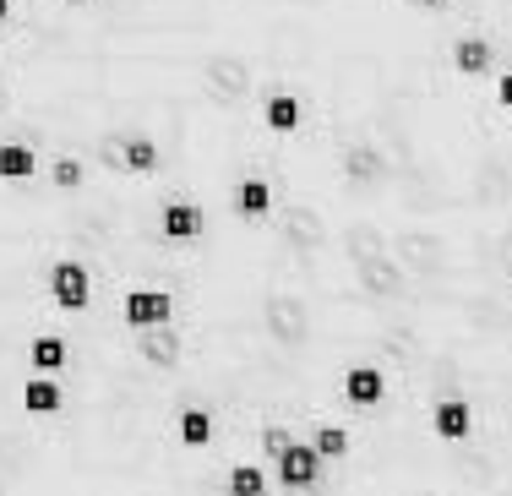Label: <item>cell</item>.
Listing matches in <instances>:
<instances>
[{
    "mask_svg": "<svg viewBox=\"0 0 512 496\" xmlns=\"http://www.w3.org/2000/svg\"><path fill=\"white\" fill-rule=\"evenodd\" d=\"M256 120H262L267 137H300L306 120H311V104H306V93H295V88H267L262 99H256Z\"/></svg>",
    "mask_w": 512,
    "mask_h": 496,
    "instance_id": "obj_1",
    "label": "cell"
},
{
    "mask_svg": "<svg viewBox=\"0 0 512 496\" xmlns=\"http://www.w3.org/2000/svg\"><path fill=\"white\" fill-rule=\"evenodd\" d=\"M158 235L169 240V246H191V240L207 235V208L191 197H164L158 202Z\"/></svg>",
    "mask_w": 512,
    "mask_h": 496,
    "instance_id": "obj_2",
    "label": "cell"
},
{
    "mask_svg": "<svg viewBox=\"0 0 512 496\" xmlns=\"http://www.w3.org/2000/svg\"><path fill=\"white\" fill-rule=\"evenodd\" d=\"M50 300L60 311H82L93 300V273L77 257H55L50 262Z\"/></svg>",
    "mask_w": 512,
    "mask_h": 496,
    "instance_id": "obj_3",
    "label": "cell"
},
{
    "mask_svg": "<svg viewBox=\"0 0 512 496\" xmlns=\"http://www.w3.org/2000/svg\"><path fill=\"white\" fill-rule=\"evenodd\" d=\"M447 66H453V77H463V82H480L496 71V44L485 39V33H458V39L447 44Z\"/></svg>",
    "mask_w": 512,
    "mask_h": 496,
    "instance_id": "obj_4",
    "label": "cell"
},
{
    "mask_svg": "<svg viewBox=\"0 0 512 496\" xmlns=\"http://www.w3.org/2000/svg\"><path fill=\"white\" fill-rule=\"evenodd\" d=\"M120 317H126V328H137V333H158V328H169V317H175V300L164 295V289H131L126 300H120Z\"/></svg>",
    "mask_w": 512,
    "mask_h": 496,
    "instance_id": "obj_5",
    "label": "cell"
},
{
    "mask_svg": "<svg viewBox=\"0 0 512 496\" xmlns=\"http://www.w3.org/2000/svg\"><path fill=\"white\" fill-rule=\"evenodd\" d=\"M338 169H344L349 186H382L387 180V153L376 148L371 137H355V142H344V153H338Z\"/></svg>",
    "mask_w": 512,
    "mask_h": 496,
    "instance_id": "obj_6",
    "label": "cell"
},
{
    "mask_svg": "<svg viewBox=\"0 0 512 496\" xmlns=\"http://www.w3.org/2000/svg\"><path fill=\"white\" fill-rule=\"evenodd\" d=\"M273 469H278V486L284 491H316L322 486V458H316L311 442H295L289 453H278Z\"/></svg>",
    "mask_w": 512,
    "mask_h": 496,
    "instance_id": "obj_7",
    "label": "cell"
},
{
    "mask_svg": "<svg viewBox=\"0 0 512 496\" xmlns=\"http://www.w3.org/2000/svg\"><path fill=\"white\" fill-rule=\"evenodd\" d=\"M44 175V153L22 137H6L0 142V186H33Z\"/></svg>",
    "mask_w": 512,
    "mask_h": 496,
    "instance_id": "obj_8",
    "label": "cell"
},
{
    "mask_svg": "<svg viewBox=\"0 0 512 496\" xmlns=\"http://www.w3.org/2000/svg\"><path fill=\"white\" fill-rule=\"evenodd\" d=\"M229 208H235V219L262 224L267 213H273V180L267 175H240L235 186H229Z\"/></svg>",
    "mask_w": 512,
    "mask_h": 496,
    "instance_id": "obj_9",
    "label": "cell"
},
{
    "mask_svg": "<svg viewBox=\"0 0 512 496\" xmlns=\"http://www.w3.org/2000/svg\"><path fill=\"white\" fill-rule=\"evenodd\" d=\"M120 169H126V175H158V169H164V142H158L153 131H131V137L120 142Z\"/></svg>",
    "mask_w": 512,
    "mask_h": 496,
    "instance_id": "obj_10",
    "label": "cell"
},
{
    "mask_svg": "<svg viewBox=\"0 0 512 496\" xmlns=\"http://www.w3.org/2000/svg\"><path fill=\"white\" fill-rule=\"evenodd\" d=\"M338 387H344V398H349L355 409H376V404L387 398V377H382V366H349Z\"/></svg>",
    "mask_w": 512,
    "mask_h": 496,
    "instance_id": "obj_11",
    "label": "cell"
},
{
    "mask_svg": "<svg viewBox=\"0 0 512 496\" xmlns=\"http://www.w3.org/2000/svg\"><path fill=\"white\" fill-rule=\"evenodd\" d=\"M469 426H474V415H469V398H436V409H431V431L442 442H463L469 437Z\"/></svg>",
    "mask_w": 512,
    "mask_h": 496,
    "instance_id": "obj_12",
    "label": "cell"
},
{
    "mask_svg": "<svg viewBox=\"0 0 512 496\" xmlns=\"http://www.w3.org/2000/svg\"><path fill=\"white\" fill-rule=\"evenodd\" d=\"M44 175H50L55 191H82L88 186V164H82L77 153H50V159H44Z\"/></svg>",
    "mask_w": 512,
    "mask_h": 496,
    "instance_id": "obj_13",
    "label": "cell"
},
{
    "mask_svg": "<svg viewBox=\"0 0 512 496\" xmlns=\"http://www.w3.org/2000/svg\"><path fill=\"white\" fill-rule=\"evenodd\" d=\"M60 404H66V393H60V382H50V377H33L22 387V409H28V415H55Z\"/></svg>",
    "mask_w": 512,
    "mask_h": 496,
    "instance_id": "obj_14",
    "label": "cell"
},
{
    "mask_svg": "<svg viewBox=\"0 0 512 496\" xmlns=\"http://www.w3.org/2000/svg\"><path fill=\"white\" fill-rule=\"evenodd\" d=\"M207 437H213V415H207V409H180V442L186 447H207Z\"/></svg>",
    "mask_w": 512,
    "mask_h": 496,
    "instance_id": "obj_15",
    "label": "cell"
},
{
    "mask_svg": "<svg viewBox=\"0 0 512 496\" xmlns=\"http://www.w3.org/2000/svg\"><path fill=\"white\" fill-rule=\"evenodd\" d=\"M229 496H267V475L256 464H235L229 469Z\"/></svg>",
    "mask_w": 512,
    "mask_h": 496,
    "instance_id": "obj_16",
    "label": "cell"
},
{
    "mask_svg": "<svg viewBox=\"0 0 512 496\" xmlns=\"http://www.w3.org/2000/svg\"><path fill=\"white\" fill-rule=\"evenodd\" d=\"M311 447H316V458H344L349 453V426H316Z\"/></svg>",
    "mask_w": 512,
    "mask_h": 496,
    "instance_id": "obj_17",
    "label": "cell"
},
{
    "mask_svg": "<svg viewBox=\"0 0 512 496\" xmlns=\"http://www.w3.org/2000/svg\"><path fill=\"white\" fill-rule=\"evenodd\" d=\"M33 366H39V371H60V366H66V344H60V338H33Z\"/></svg>",
    "mask_w": 512,
    "mask_h": 496,
    "instance_id": "obj_18",
    "label": "cell"
},
{
    "mask_svg": "<svg viewBox=\"0 0 512 496\" xmlns=\"http://www.w3.org/2000/svg\"><path fill=\"white\" fill-rule=\"evenodd\" d=\"M175 338H169L164 328H158V333H142V355H148L153 360V366H169V360H175Z\"/></svg>",
    "mask_w": 512,
    "mask_h": 496,
    "instance_id": "obj_19",
    "label": "cell"
},
{
    "mask_svg": "<svg viewBox=\"0 0 512 496\" xmlns=\"http://www.w3.org/2000/svg\"><path fill=\"white\" fill-rule=\"evenodd\" d=\"M491 104H496L502 115H512V66H502V71L491 77Z\"/></svg>",
    "mask_w": 512,
    "mask_h": 496,
    "instance_id": "obj_20",
    "label": "cell"
},
{
    "mask_svg": "<svg viewBox=\"0 0 512 496\" xmlns=\"http://www.w3.org/2000/svg\"><path fill=\"white\" fill-rule=\"evenodd\" d=\"M262 447H267V458H278V453H289V447H295V437H289L284 426H267V437H262Z\"/></svg>",
    "mask_w": 512,
    "mask_h": 496,
    "instance_id": "obj_21",
    "label": "cell"
},
{
    "mask_svg": "<svg viewBox=\"0 0 512 496\" xmlns=\"http://www.w3.org/2000/svg\"><path fill=\"white\" fill-rule=\"evenodd\" d=\"M409 6H414V11H447L453 0H409Z\"/></svg>",
    "mask_w": 512,
    "mask_h": 496,
    "instance_id": "obj_22",
    "label": "cell"
},
{
    "mask_svg": "<svg viewBox=\"0 0 512 496\" xmlns=\"http://www.w3.org/2000/svg\"><path fill=\"white\" fill-rule=\"evenodd\" d=\"M11 11H17V0H0V28L11 22Z\"/></svg>",
    "mask_w": 512,
    "mask_h": 496,
    "instance_id": "obj_23",
    "label": "cell"
},
{
    "mask_svg": "<svg viewBox=\"0 0 512 496\" xmlns=\"http://www.w3.org/2000/svg\"><path fill=\"white\" fill-rule=\"evenodd\" d=\"M60 6H66V11H88V0H60Z\"/></svg>",
    "mask_w": 512,
    "mask_h": 496,
    "instance_id": "obj_24",
    "label": "cell"
},
{
    "mask_svg": "<svg viewBox=\"0 0 512 496\" xmlns=\"http://www.w3.org/2000/svg\"><path fill=\"white\" fill-rule=\"evenodd\" d=\"M496 6H502V17H507V22H512V6H507V0H496Z\"/></svg>",
    "mask_w": 512,
    "mask_h": 496,
    "instance_id": "obj_25",
    "label": "cell"
},
{
    "mask_svg": "<svg viewBox=\"0 0 512 496\" xmlns=\"http://www.w3.org/2000/svg\"><path fill=\"white\" fill-rule=\"evenodd\" d=\"M507 278H512V251H507Z\"/></svg>",
    "mask_w": 512,
    "mask_h": 496,
    "instance_id": "obj_26",
    "label": "cell"
}]
</instances>
